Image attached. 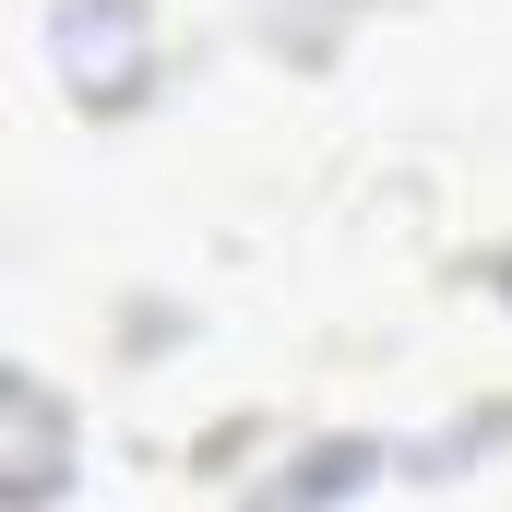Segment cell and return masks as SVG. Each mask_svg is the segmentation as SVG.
I'll use <instances>...</instances> for the list:
<instances>
[{"label":"cell","mask_w":512,"mask_h":512,"mask_svg":"<svg viewBox=\"0 0 512 512\" xmlns=\"http://www.w3.org/2000/svg\"><path fill=\"white\" fill-rule=\"evenodd\" d=\"M60 84H72L96 120L143 108L155 48H143V12H131V0H60Z\"/></svg>","instance_id":"cell-1"}]
</instances>
